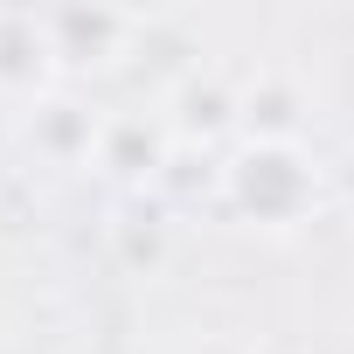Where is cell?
<instances>
[{
	"label": "cell",
	"mask_w": 354,
	"mask_h": 354,
	"mask_svg": "<svg viewBox=\"0 0 354 354\" xmlns=\"http://www.w3.org/2000/svg\"><path fill=\"white\" fill-rule=\"evenodd\" d=\"M216 195L236 223L285 236V230L313 223V209L326 195V174L299 139H236L216 167Z\"/></svg>",
	"instance_id": "obj_1"
},
{
	"label": "cell",
	"mask_w": 354,
	"mask_h": 354,
	"mask_svg": "<svg viewBox=\"0 0 354 354\" xmlns=\"http://www.w3.org/2000/svg\"><path fill=\"white\" fill-rule=\"evenodd\" d=\"M167 146H174V132H167L160 118H146V111H111V118H97V153H91V160H97L104 174L139 181V174H160Z\"/></svg>",
	"instance_id": "obj_3"
},
{
	"label": "cell",
	"mask_w": 354,
	"mask_h": 354,
	"mask_svg": "<svg viewBox=\"0 0 354 354\" xmlns=\"http://www.w3.org/2000/svg\"><path fill=\"white\" fill-rule=\"evenodd\" d=\"M70 77L49 15L35 8H0V111H42L56 84Z\"/></svg>",
	"instance_id": "obj_2"
},
{
	"label": "cell",
	"mask_w": 354,
	"mask_h": 354,
	"mask_svg": "<svg viewBox=\"0 0 354 354\" xmlns=\"http://www.w3.org/2000/svg\"><path fill=\"white\" fill-rule=\"evenodd\" d=\"M28 139H35L49 160H91V153H97V118L77 111V104H63V97H49V104L28 118Z\"/></svg>",
	"instance_id": "obj_5"
},
{
	"label": "cell",
	"mask_w": 354,
	"mask_h": 354,
	"mask_svg": "<svg viewBox=\"0 0 354 354\" xmlns=\"http://www.w3.org/2000/svg\"><path fill=\"white\" fill-rule=\"evenodd\" d=\"M230 125H243V97H236L223 77H188L181 91H174L167 132H181V139H216V132H230Z\"/></svg>",
	"instance_id": "obj_4"
}]
</instances>
